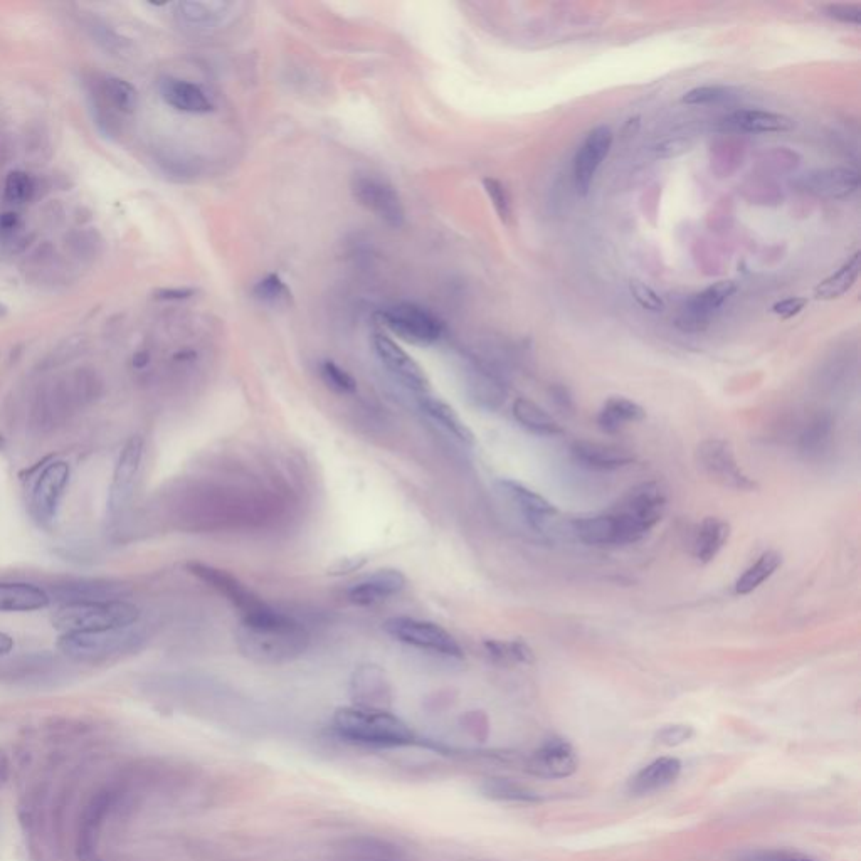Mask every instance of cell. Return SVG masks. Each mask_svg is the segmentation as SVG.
I'll return each instance as SVG.
<instances>
[{"label":"cell","mask_w":861,"mask_h":861,"mask_svg":"<svg viewBox=\"0 0 861 861\" xmlns=\"http://www.w3.org/2000/svg\"><path fill=\"white\" fill-rule=\"evenodd\" d=\"M333 730L342 739L369 747H409L418 744V735L386 708L350 705L333 714Z\"/></svg>","instance_id":"1"},{"label":"cell","mask_w":861,"mask_h":861,"mask_svg":"<svg viewBox=\"0 0 861 861\" xmlns=\"http://www.w3.org/2000/svg\"><path fill=\"white\" fill-rule=\"evenodd\" d=\"M241 655L261 665H283L305 655L310 646V634L302 623L290 614L270 624H243L236 633Z\"/></svg>","instance_id":"2"},{"label":"cell","mask_w":861,"mask_h":861,"mask_svg":"<svg viewBox=\"0 0 861 861\" xmlns=\"http://www.w3.org/2000/svg\"><path fill=\"white\" fill-rule=\"evenodd\" d=\"M187 569L192 576H196L204 584L212 587L219 596L226 597L229 603L233 604L234 609H238L243 624L256 626V624L276 623L286 616V613H281L263 601L258 594H254L246 584L239 581L238 577L233 576L231 572L209 566L204 562H191V564H187Z\"/></svg>","instance_id":"3"},{"label":"cell","mask_w":861,"mask_h":861,"mask_svg":"<svg viewBox=\"0 0 861 861\" xmlns=\"http://www.w3.org/2000/svg\"><path fill=\"white\" fill-rule=\"evenodd\" d=\"M140 618V609L128 601L61 604L53 614L54 626L63 633H96L130 628Z\"/></svg>","instance_id":"4"},{"label":"cell","mask_w":861,"mask_h":861,"mask_svg":"<svg viewBox=\"0 0 861 861\" xmlns=\"http://www.w3.org/2000/svg\"><path fill=\"white\" fill-rule=\"evenodd\" d=\"M140 643L142 634L130 626L96 633H64L58 648L71 660L103 661L137 650Z\"/></svg>","instance_id":"5"},{"label":"cell","mask_w":861,"mask_h":861,"mask_svg":"<svg viewBox=\"0 0 861 861\" xmlns=\"http://www.w3.org/2000/svg\"><path fill=\"white\" fill-rule=\"evenodd\" d=\"M384 631L391 636L392 640L416 650L428 651L433 655L446 656V658H458V660L463 658V650L460 643L455 640V636L448 633L443 626L431 621L396 616V618L387 619L384 623Z\"/></svg>","instance_id":"6"},{"label":"cell","mask_w":861,"mask_h":861,"mask_svg":"<svg viewBox=\"0 0 861 861\" xmlns=\"http://www.w3.org/2000/svg\"><path fill=\"white\" fill-rule=\"evenodd\" d=\"M379 317L389 332L407 344L429 347L443 335V323L438 317L414 303H399L381 312Z\"/></svg>","instance_id":"7"},{"label":"cell","mask_w":861,"mask_h":861,"mask_svg":"<svg viewBox=\"0 0 861 861\" xmlns=\"http://www.w3.org/2000/svg\"><path fill=\"white\" fill-rule=\"evenodd\" d=\"M697 460L700 468L725 488L735 492H756L759 488L757 481L740 468L734 449L725 439H705L698 444Z\"/></svg>","instance_id":"8"},{"label":"cell","mask_w":861,"mask_h":861,"mask_svg":"<svg viewBox=\"0 0 861 861\" xmlns=\"http://www.w3.org/2000/svg\"><path fill=\"white\" fill-rule=\"evenodd\" d=\"M352 194L360 206L379 217L387 226L399 229L406 222V209L396 187L382 177L370 174L355 175Z\"/></svg>","instance_id":"9"},{"label":"cell","mask_w":861,"mask_h":861,"mask_svg":"<svg viewBox=\"0 0 861 861\" xmlns=\"http://www.w3.org/2000/svg\"><path fill=\"white\" fill-rule=\"evenodd\" d=\"M69 468L66 461H53L37 475L31 490L29 510L41 527H51L58 518L61 500L68 488Z\"/></svg>","instance_id":"10"},{"label":"cell","mask_w":861,"mask_h":861,"mask_svg":"<svg viewBox=\"0 0 861 861\" xmlns=\"http://www.w3.org/2000/svg\"><path fill=\"white\" fill-rule=\"evenodd\" d=\"M372 347L376 352L377 359L386 367L387 372L396 379L407 391L414 392L416 396H424L431 392L426 372L416 360L397 345L386 333L376 332L372 335Z\"/></svg>","instance_id":"11"},{"label":"cell","mask_w":861,"mask_h":861,"mask_svg":"<svg viewBox=\"0 0 861 861\" xmlns=\"http://www.w3.org/2000/svg\"><path fill=\"white\" fill-rule=\"evenodd\" d=\"M737 291L734 281H719L715 285L708 286L705 290L698 291L695 295L685 300L683 307L677 317V327L682 332L698 333L710 327L712 318L725 303L729 302L730 296Z\"/></svg>","instance_id":"12"},{"label":"cell","mask_w":861,"mask_h":861,"mask_svg":"<svg viewBox=\"0 0 861 861\" xmlns=\"http://www.w3.org/2000/svg\"><path fill=\"white\" fill-rule=\"evenodd\" d=\"M333 861H418L394 841L372 835L342 838L332 848Z\"/></svg>","instance_id":"13"},{"label":"cell","mask_w":861,"mask_h":861,"mask_svg":"<svg viewBox=\"0 0 861 861\" xmlns=\"http://www.w3.org/2000/svg\"><path fill=\"white\" fill-rule=\"evenodd\" d=\"M611 147H613V132L606 125L592 128L582 140L581 147L574 157V184L581 196H587V192L591 191L597 170L601 169Z\"/></svg>","instance_id":"14"},{"label":"cell","mask_w":861,"mask_h":861,"mask_svg":"<svg viewBox=\"0 0 861 861\" xmlns=\"http://www.w3.org/2000/svg\"><path fill=\"white\" fill-rule=\"evenodd\" d=\"M142 456L143 439L140 436H132L123 446L122 453L118 456L117 466L113 471L110 497H108V508L113 515L122 512L132 498L138 471L142 465Z\"/></svg>","instance_id":"15"},{"label":"cell","mask_w":861,"mask_h":861,"mask_svg":"<svg viewBox=\"0 0 861 861\" xmlns=\"http://www.w3.org/2000/svg\"><path fill=\"white\" fill-rule=\"evenodd\" d=\"M579 767L576 751L567 740H545L539 749L532 752L527 762L530 774L542 779H566L571 777Z\"/></svg>","instance_id":"16"},{"label":"cell","mask_w":861,"mask_h":861,"mask_svg":"<svg viewBox=\"0 0 861 861\" xmlns=\"http://www.w3.org/2000/svg\"><path fill=\"white\" fill-rule=\"evenodd\" d=\"M407 579L397 569H379L347 589V599L360 608L376 606L404 591Z\"/></svg>","instance_id":"17"},{"label":"cell","mask_w":861,"mask_h":861,"mask_svg":"<svg viewBox=\"0 0 861 861\" xmlns=\"http://www.w3.org/2000/svg\"><path fill=\"white\" fill-rule=\"evenodd\" d=\"M498 490L513 507L517 508L532 529L542 532L545 523L557 515V508L542 497L540 493L530 490L529 486L522 485L518 481L503 478L497 483Z\"/></svg>","instance_id":"18"},{"label":"cell","mask_w":861,"mask_h":861,"mask_svg":"<svg viewBox=\"0 0 861 861\" xmlns=\"http://www.w3.org/2000/svg\"><path fill=\"white\" fill-rule=\"evenodd\" d=\"M51 594L61 604L110 603L123 601L122 597L127 596L128 589L120 582L81 579L54 586Z\"/></svg>","instance_id":"19"},{"label":"cell","mask_w":861,"mask_h":861,"mask_svg":"<svg viewBox=\"0 0 861 861\" xmlns=\"http://www.w3.org/2000/svg\"><path fill=\"white\" fill-rule=\"evenodd\" d=\"M799 185L814 196L843 199L858 191L860 174L851 167H826L804 174Z\"/></svg>","instance_id":"20"},{"label":"cell","mask_w":861,"mask_h":861,"mask_svg":"<svg viewBox=\"0 0 861 861\" xmlns=\"http://www.w3.org/2000/svg\"><path fill=\"white\" fill-rule=\"evenodd\" d=\"M666 502L668 498L660 483L646 481L631 488L628 495L618 503V507L631 513L645 523L648 529L653 530L665 515Z\"/></svg>","instance_id":"21"},{"label":"cell","mask_w":861,"mask_h":861,"mask_svg":"<svg viewBox=\"0 0 861 861\" xmlns=\"http://www.w3.org/2000/svg\"><path fill=\"white\" fill-rule=\"evenodd\" d=\"M572 458L576 463L594 471H614L633 465V453L616 444L596 443V441H576L571 446Z\"/></svg>","instance_id":"22"},{"label":"cell","mask_w":861,"mask_h":861,"mask_svg":"<svg viewBox=\"0 0 861 861\" xmlns=\"http://www.w3.org/2000/svg\"><path fill=\"white\" fill-rule=\"evenodd\" d=\"M175 19L180 26L196 31L214 29L228 21L233 16L234 4L231 2H177L175 4Z\"/></svg>","instance_id":"23"},{"label":"cell","mask_w":861,"mask_h":861,"mask_svg":"<svg viewBox=\"0 0 861 861\" xmlns=\"http://www.w3.org/2000/svg\"><path fill=\"white\" fill-rule=\"evenodd\" d=\"M682 767L677 757H660L629 779L628 791L634 796H646L670 788L682 774Z\"/></svg>","instance_id":"24"},{"label":"cell","mask_w":861,"mask_h":861,"mask_svg":"<svg viewBox=\"0 0 861 861\" xmlns=\"http://www.w3.org/2000/svg\"><path fill=\"white\" fill-rule=\"evenodd\" d=\"M160 95L167 105L182 113L206 115L214 110V105L206 91L189 81L167 78L160 83Z\"/></svg>","instance_id":"25"},{"label":"cell","mask_w":861,"mask_h":861,"mask_svg":"<svg viewBox=\"0 0 861 861\" xmlns=\"http://www.w3.org/2000/svg\"><path fill=\"white\" fill-rule=\"evenodd\" d=\"M418 399L423 413L434 424H438L439 428L446 431L449 436H453L456 441H460V443L466 444V446H473L475 444V433L461 419L460 414L456 413L455 407L449 406L448 402L433 396L431 392L424 394V396H419Z\"/></svg>","instance_id":"26"},{"label":"cell","mask_w":861,"mask_h":861,"mask_svg":"<svg viewBox=\"0 0 861 861\" xmlns=\"http://www.w3.org/2000/svg\"><path fill=\"white\" fill-rule=\"evenodd\" d=\"M51 596L34 584L0 582V613H29L48 608Z\"/></svg>","instance_id":"27"},{"label":"cell","mask_w":861,"mask_h":861,"mask_svg":"<svg viewBox=\"0 0 861 861\" xmlns=\"http://www.w3.org/2000/svg\"><path fill=\"white\" fill-rule=\"evenodd\" d=\"M730 537V523L719 517H707L693 534L692 554L700 564H710L724 549Z\"/></svg>","instance_id":"28"},{"label":"cell","mask_w":861,"mask_h":861,"mask_svg":"<svg viewBox=\"0 0 861 861\" xmlns=\"http://www.w3.org/2000/svg\"><path fill=\"white\" fill-rule=\"evenodd\" d=\"M727 122L730 127L745 133H781L789 132L794 128L793 118L776 111L754 110V108L734 111Z\"/></svg>","instance_id":"29"},{"label":"cell","mask_w":861,"mask_h":861,"mask_svg":"<svg viewBox=\"0 0 861 861\" xmlns=\"http://www.w3.org/2000/svg\"><path fill=\"white\" fill-rule=\"evenodd\" d=\"M646 411L628 397H609L597 414V424L606 433H618L629 424L645 421Z\"/></svg>","instance_id":"30"},{"label":"cell","mask_w":861,"mask_h":861,"mask_svg":"<svg viewBox=\"0 0 861 861\" xmlns=\"http://www.w3.org/2000/svg\"><path fill=\"white\" fill-rule=\"evenodd\" d=\"M352 688H354L355 698L359 700L357 705L386 708L384 705L389 703V687L379 668L364 666L359 671H355Z\"/></svg>","instance_id":"31"},{"label":"cell","mask_w":861,"mask_h":861,"mask_svg":"<svg viewBox=\"0 0 861 861\" xmlns=\"http://www.w3.org/2000/svg\"><path fill=\"white\" fill-rule=\"evenodd\" d=\"M512 413L515 421L532 434L552 436V438L564 434V428L547 411L529 399L520 397L513 402Z\"/></svg>","instance_id":"32"},{"label":"cell","mask_w":861,"mask_h":861,"mask_svg":"<svg viewBox=\"0 0 861 861\" xmlns=\"http://www.w3.org/2000/svg\"><path fill=\"white\" fill-rule=\"evenodd\" d=\"M861 270L860 253H855L851 256L845 265L838 268L833 275L828 276L814 288V296L816 300L823 302H833L841 296L846 295L848 291L855 286Z\"/></svg>","instance_id":"33"},{"label":"cell","mask_w":861,"mask_h":861,"mask_svg":"<svg viewBox=\"0 0 861 861\" xmlns=\"http://www.w3.org/2000/svg\"><path fill=\"white\" fill-rule=\"evenodd\" d=\"M468 386H470L471 397L475 399L476 404L485 407V409H490V411L502 407L503 402L507 401L505 386L498 381L497 377L486 372V370H471Z\"/></svg>","instance_id":"34"},{"label":"cell","mask_w":861,"mask_h":861,"mask_svg":"<svg viewBox=\"0 0 861 861\" xmlns=\"http://www.w3.org/2000/svg\"><path fill=\"white\" fill-rule=\"evenodd\" d=\"M781 564L782 555L776 550H767L735 581V594L747 596L756 591L767 579H771L776 574Z\"/></svg>","instance_id":"35"},{"label":"cell","mask_w":861,"mask_h":861,"mask_svg":"<svg viewBox=\"0 0 861 861\" xmlns=\"http://www.w3.org/2000/svg\"><path fill=\"white\" fill-rule=\"evenodd\" d=\"M480 791L485 798L505 803H535L539 796L532 789L525 788L518 782L502 777H490L480 784Z\"/></svg>","instance_id":"36"},{"label":"cell","mask_w":861,"mask_h":861,"mask_svg":"<svg viewBox=\"0 0 861 861\" xmlns=\"http://www.w3.org/2000/svg\"><path fill=\"white\" fill-rule=\"evenodd\" d=\"M486 653L500 665H530L534 663V650L522 640H486Z\"/></svg>","instance_id":"37"},{"label":"cell","mask_w":861,"mask_h":861,"mask_svg":"<svg viewBox=\"0 0 861 861\" xmlns=\"http://www.w3.org/2000/svg\"><path fill=\"white\" fill-rule=\"evenodd\" d=\"M831 433H833V419L826 416L814 418L801 434L799 446L806 455H819L830 443Z\"/></svg>","instance_id":"38"},{"label":"cell","mask_w":861,"mask_h":861,"mask_svg":"<svg viewBox=\"0 0 861 861\" xmlns=\"http://www.w3.org/2000/svg\"><path fill=\"white\" fill-rule=\"evenodd\" d=\"M105 95L111 105L123 113H133L138 106V93L135 86L120 78H108L105 81Z\"/></svg>","instance_id":"39"},{"label":"cell","mask_w":861,"mask_h":861,"mask_svg":"<svg viewBox=\"0 0 861 861\" xmlns=\"http://www.w3.org/2000/svg\"><path fill=\"white\" fill-rule=\"evenodd\" d=\"M253 295L259 302L268 303V305H281V303L290 302L291 291L286 286L285 281L273 273V275H268L256 283L253 288Z\"/></svg>","instance_id":"40"},{"label":"cell","mask_w":861,"mask_h":861,"mask_svg":"<svg viewBox=\"0 0 861 861\" xmlns=\"http://www.w3.org/2000/svg\"><path fill=\"white\" fill-rule=\"evenodd\" d=\"M320 376L332 391L339 394H354L357 391V381L354 377L333 360H323L320 364Z\"/></svg>","instance_id":"41"},{"label":"cell","mask_w":861,"mask_h":861,"mask_svg":"<svg viewBox=\"0 0 861 861\" xmlns=\"http://www.w3.org/2000/svg\"><path fill=\"white\" fill-rule=\"evenodd\" d=\"M730 90L722 85H703L687 91L682 96V103L688 106L717 105L722 101L729 100Z\"/></svg>","instance_id":"42"},{"label":"cell","mask_w":861,"mask_h":861,"mask_svg":"<svg viewBox=\"0 0 861 861\" xmlns=\"http://www.w3.org/2000/svg\"><path fill=\"white\" fill-rule=\"evenodd\" d=\"M34 189H36V185H34L31 175L24 174V172H12L7 177L6 185H4V196L9 202L24 204V202L31 201Z\"/></svg>","instance_id":"43"},{"label":"cell","mask_w":861,"mask_h":861,"mask_svg":"<svg viewBox=\"0 0 861 861\" xmlns=\"http://www.w3.org/2000/svg\"><path fill=\"white\" fill-rule=\"evenodd\" d=\"M483 187H485V192L490 197L493 209L497 212L498 217L502 219V222L507 224L510 221V217H512V202H510L507 187L503 185L502 180L492 179V177H486L483 180Z\"/></svg>","instance_id":"44"},{"label":"cell","mask_w":861,"mask_h":861,"mask_svg":"<svg viewBox=\"0 0 861 861\" xmlns=\"http://www.w3.org/2000/svg\"><path fill=\"white\" fill-rule=\"evenodd\" d=\"M629 291H631L634 302L638 303L641 308L648 310V312L658 313L665 310L663 298L651 286L643 283V281H631L629 283Z\"/></svg>","instance_id":"45"},{"label":"cell","mask_w":861,"mask_h":861,"mask_svg":"<svg viewBox=\"0 0 861 861\" xmlns=\"http://www.w3.org/2000/svg\"><path fill=\"white\" fill-rule=\"evenodd\" d=\"M739 861H818L798 851L757 850L742 856Z\"/></svg>","instance_id":"46"},{"label":"cell","mask_w":861,"mask_h":861,"mask_svg":"<svg viewBox=\"0 0 861 861\" xmlns=\"http://www.w3.org/2000/svg\"><path fill=\"white\" fill-rule=\"evenodd\" d=\"M695 735V730L690 725H668L656 734V742L666 747H677L685 744Z\"/></svg>","instance_id":"47"},{"label":"cell","mask_w":861,"mask_h":861,"mask_svg":"<svg viewBox=\"0 0 861 861\" xmlns=\"http://www.w3.org/2000/svg\"><path fill=\"white\" fill-rule=\"evenodd\" d=\"M806 305H808V298H804V296H789V298H784L781 302L774 303L772 313L777 315V317H781L782 320H789V318L796 317V315L803 312Z\"/></svg>","instance_id":"48"},{"label":"cell","mask_w":861,"mask_h":861,"mask_svg":"<svg viewBox=\"0 0 861 861\" xmlns=\"http://www.w3.org/2000/svg\"><path fill=\"white\" fill-rule=\"evenodd\" d=\"M826 11L830 17L845 24L858 26L861 22V7L858 4H833L826 7Z\"/></svg>","instance_id":"49"},{"label":"cell","mask_w":861,"mask_h":861,"mask_svg":"<svg viewBox=\"0 0 861 861\" xmlns=\"http://www.w3.org/2000/svg\"><path fill=\"white\" fill-rule=\"evenodd\" d=\"M365 559L362 557H345L335 562V566L330 569V574L342 576V574H350V572L359 571L360 567L364 566Z\"/></svg>","instance_id":"50"},{"label":"cell","mask_w":861,"mask_h":861,"mask_svg":"<svg viewBox=\"0 0 861 861\" xmlns=\"http://www.w3.org/2000/svg\"><path fill=\"white\" fill-rule=\"evenodd\" d=\"M17 226H19V217H17V214H14V212L0 214V234H2V236L14 233Z\"/></svg>","instance_id":"51"},{"label":"cell","mask_w":861,"mask_h":861,"mask_svg":"<svg viewBox=\"0 0 861 861\" xmlns=\"http://www.w3.org/2000/svg\"><path fill=\"white\" fill-rule=\"evenodd\" d=\"M194 291L185 290V288H177V290H164L160 291V298H164V300H185V298H189L192 296Z\"/></svg>","instance_id":"52"},{"label":"cell","mask_w":861,"mask_h":861,"mask_svg":"<svg viewBox=\"0 0 861 861\" xmlns=\"http://www.w3.org/2000/svg\"><path fill=\"white\" fill-rule=\"evenodd\" d=\"M14 648V640L6 633H0V656L11 653Z\"/></svg>","instance_id":"53"},{"label":"cell","mask_w":861,"mask_h":861,"mask_svg":"<svg viewBox=\"0 0 861 861\" xmlns=\"http://www.w3.org/2000/svg\"><path fill=\"white\" fill-rule=\"evenodd\" d=\"M7 779H9V764H7L6 756L0 752V786H2Z\"/></svg>","instance_id":"54"},{"label":"cell","mask_w":861,"mask_h":861,"mask_svg":"<svg viewBox=\"0 0 861 861\" xmlns=\"http://www.w3.org/2000/svg\"><path fill=\"white\" fill-rule=\"evenodd\" d=\"M4 446H6V439H4V436H2V434H0V451H2V449H4Z\"/></svg>","instance_id":"55"}]
</instances>
